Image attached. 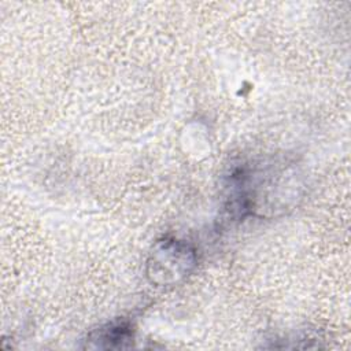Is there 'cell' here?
I'll return each mask as SVG.
<instances>
[{"instance_id":"6da1fadb","label":"cell","mask_w":351,"mask_h":351,"mask_svg":"<svg viewBox=\"0 0 351 351\" xmlns=\"http://www.w3.org/2000/svg\"><path fill=\"white\" fill-rule=\"evenodd\" d=\"M197 266L196 250L185 240L165 237L158 240L147 259V278L158 285H174L185 280Z\"/></svg>"},{"instance_id":"7a4b0ae2","label":"cell","mask_w":351,"mask_h":351,"mask_svg":"<svg viewBox=\"0 0 351 351\" xmlns=\"http://www.w3.org/2000/svg\"><path fill=\"white\" fill-rule=\"evenodd\" d=\"M134 340L133 325L126 319L111 321L88 333L85 348L119 350L132 347Z\"/></svg>"}]
</instances>
